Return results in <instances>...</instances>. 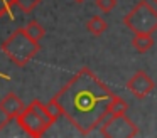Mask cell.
Returning <instances> with one entry per match:
<instances>
[{
    "label": "cell",
    "mask_w": 157,
    "mask_h": 138,
    "mask_svg": "<svg viewBox=\"0 0 157 138\" xmlns=\"http://www.w3.org/2000/svg\"><path fill=\"white\" fill-rule=\"evenodd\" d=\"M113 96L112 89L90 67H81L54 94L52 101L79 133L88 135L110 116Z\"/></svg>",
    "instance_id": "6da1fadb"
},
{
    "label": "cell",
    "mask_w": 157,
    "mask_h": 138,
    "mask_svg": "<svg viewBox=\"0 0 157 138\" xmlns=\"http://www.w3.org/2000/svg\"><path fill=\"white\" fill-rule=\"evenodd\" d=\"M17 120L27 136L39 138L56 123L58 118L49 111L48 104H44L39 99H34L22 110V113L17 116Z\"/></svg>",
    "instance_id": "7a4b0ae2"
},
{
    "label": "cell",
    "mask_w": 157,
    "mask_h": 138,
    "mask_svg": "<svg viewBox=\"0 0 157 138\" xmlns=\"http://www.w3.org/2000/svg\"><path fill=\"white\" fill-rule=\"evenodd\" d=\"M41 50L37 40L31 39L25 34L24 27L14 30L7 39L2 42V52L19 67H25L32 59L36 57V54Z\"/></svg>",
    "instance_id": "3957f363"
},
{
    "label": "cell",
    "mask_w": 157,
    "mask_h": 138,
    "mask_svg": "<svg viewBox=\"0 0 157 138\" xmlns=\"http://www.w3.org/2000/svg\"><path fill=\"white\" fill-rule=\"evenodd\" d=\"M123 25L132 34H150L157 30V7L147 0H140L125 17Z\"/></svg>",
    "instance_id": "277c9868"
},
{
    "label": "cell",
    "mask_w": 157,
    "mask_h": 138,
    "mask_svg": "<svg viewBox=\"0 0 157 138\" xmlns=\"http://www.w3.org/2000/svg\"><path fill=\"white\" fill-rule=\"evenodd\" d=\"M100 133L106 138H133L139 135V126L127 114H110L100 125Z\"/></svg>",
    "instance_id": "5b68a950"
},
{
    "label": "cell",
    "mask_w": 157,
    "mask_h": 138,
    "mask_svg": "<svg viewBox=\"0 0 157 138\" xmlns=\"http://www.w3.org/2000/svg\"><path fill=\"white\" fill-rule=\"evenodd\" d=\"M154 88H155L154 79L144 71H137L127 83V89L139 99H144L145 96H149L154 91Z\"/></svg>",
    "instance_id": "8992f818"
},
{
    "label": "cell",
    "mask_w": 157,
    "mask_h": 138,
    "mask_svg": "<svg viewBox=\"0 0 157 138\" xmlns=\"http://www.w3.org/2000/svg\"><path fill=\"white\" fill-rule=\"evenodd\" d=\"M24 108L22 99L15 93H9L0 99V113H4L5 118H17Z\"/></svg>",
    "instance_id": "52a82bcc"
},
{
    "label": "cell",
    "mask_w": 157,
    "mask_h": 138,
    "mask_svg": "<svg viewBox=\"0 0 157 138\" xmlns=\"http://www.w3.org/2000/svg\"><path fill=\"white\" fill-rule=\"evenodd\" d=\"M132 46L135 47L137 52L145 54V52H149V50L154 47V39H152L150 34H133Z\"/></svg>",
    "instance_id": "ba28073f"
},
{
    "label": "cell",
    "mask_w": 157,
    "mask_h": 138,
    "mask_svg": "<svg viewBox=\"0 0 157 138\" xmlns=\"http://www.w3.org/2000/svg\"><path fill=\"white\" fill-rule=\"evenodd\" d=\"M106 29H108V25H106V22L100 15L91 17V19L86 22V30H88L91 35H101Z\"/></svg>",
    "instance_id": "9c48e42d"
},
{
    "label": "cell",
    "mask_w": 157,
    "mask_h": 138,
    "mask_svg": "<svg viewBox=\"0 0 157 138\" xmlns=\"http://www.w3.org/2000/svg\"><path fill=\"white\" fill-rule=\"evenodd\" d=\"M24 30H25V34H27V35L31 37V39L37 40V42L46 35V29L37 22V20H31V22H29L27 25L24 27Z\"/></svg>",
    "instance_id": "30bf717a"
},
{
    "label": "cell",
    "mask_w": 157,
    "mask_h": 138,
    "mask_svg": "<svg viewBox=\"0 0 157 138\" xmlns=\"http://www.w3.org/2000/svg\"><path fill=\"white\" fill-rule=\"evenodd\" d=\"M127 110H128L127 101L120 96H113L112 103H110V108H108V113L110 114H127Z\"/></svg>",
    "instance_id": "8fae6325"
},
{
    "label": "cell",
    "mask_w": 157,
    "mask_h": 138,
    "mask_svg": "<svg viewBox=\"0 0 157 138\" xmlns=\"http://www.w3.org/2000/svg\"><path fill=\"white\" fill-rule=\"evenodd\" d=\"M42 0H14V7H17L22 13H31Z\"/></svg>",
    "instance_id": "7c38bea8"
},
{
    "label": "cell",
    "mask_w": 157,
    "mask_h": 138,
    "mask_svg": "<svg viewBox=\"0 0 157 138\" xmlns=\"http://www.w3.org/2000/svg\"><path fill=\"white\" fill-rule=\"evenodd\" d=\"M95 5H96V9H98L100 12L108 13L117 7V0H95Z\"/></svg>",
    "instance_id": "4fadbf2b"
},
{
    "label": "cell",
    "mask_w": 157,
    "mask_h": 138,
    "mask_svg": "<svg viewBox=\"0 0 157 138\" xmlns=\"http://www.w3.org/2000/svg\"><path fill=\"white\" fill-rule=\"evenodd\" d=\"M14 0H0V17L9 15L10 19H14Z\"/></svg>",
    "instance_id": "5bb4252c"
},
{
    "label": "cell",
    "mask_w": 157,
    "mask_h": 138,
    "mask_svg": "<svg viewBox=\"0 0 157 138\" xmlns=\"http://www.w3.org/2000/svg\"><path fill=\"white\" fill-rule=\"evenodd\" d=\"M76 3H83V2H86V0H75Z\"/></svg>",
    "instance_id": "9a60e30c"
},
{
    "label": "cell",
    "mask_w": 157,
    "mask_h": 138,
    "mask_svg": "<svg viewBox=\"0 0 157 138\" xmlns=\"http://www.w3.org/2000/svg\"><path fill=\"white\" fill-rule=\"evenodd\" d=\"M152 3H154V5H155V7H157V0H152Z\"/></svg>",
    "instance_id": "2e32d148"
}]
</instances>
